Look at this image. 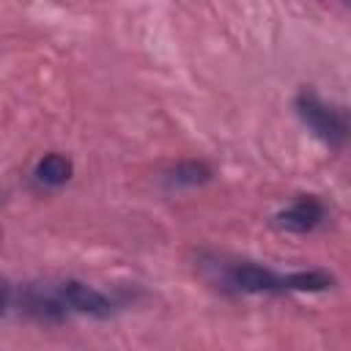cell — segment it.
<instances>
[{
  "instance_id": "cell-4",
  "label": "cell",
  "mask_w": 351,
  "mask_h": 351,
  "mask_svg": "<svg viewBox=\"0 0 351 351\" xmlns=\"http://www.w3.org/2000/svg\"><path fill=\"white\" fill-rule=\"evenodd\" d=\"M324 217H326L324 203L318 197H313V195H302L288 208H282L274 219L288 233H310L324 222Z\"/></svg>"
},
{
  "instance_id": "cell-5",
  "label": "cell",
  "mask_w": 351,
  "mask_h": 351,
  "mask_svg": "<svg viewBox=\"0 0 351 351\" xmlns=\"http://www.w3.org/2000/svg\"><path fill=\"white\" fill-rule=\"evenodd\" d=\"M71 173H74V165H71L69 156H63V154H47V156H41L36 162L33 181L38 186H44V189H58V186H63L71 178Z\"/></svg>"
},
{
  "instance_id": "cell-1",
  "label": "cell",
  "mask_w": 351,
  "mask_h": 351,
  "mask_svg": "<svg viewBox=\"0 0 351 351\" xmlns=\"http://www.w3.org/2000/svg\"><path fill=\"white\" fill-rule=\"evenodd\" d=\"M217 282L233 293H315L335 285V277L326 271H274L255 261H217Z\"/></svg>"
},
{
  "instance_id": "cell-2",
  "label": "cell",
  "mask_w": 351,
  "mask_h": 351,
  "mask_svg": "<svg viewBox=\"0 0 351 351\" xmlns=\"http://www.w3.org/2000/svg\"><path fill=\"white\" fill-rule=\"evenodd\" d=\"M25 304L33 315L47 321H60L69 315H90V318H107L112 315L115 304L107 293L99 288L80 282V280H47L33 282L25 291Z\"/></svg>"
},
{
  "instance_id": "cell-7",
  "label": "cell",
  "mask_w": 351,
  "mask_h": 351,
  "mask_svg": "<svg viewBox=\"0 0 351 351\" xmlns=\"http://www.w3.org/2000/svg\"><path fill=\"white\" fill-rule=\"evenodd\" d=\"M8 304H11V288L0 280V315L8 310Z\"/></svg>"
},
{
  "instance_id": "cell-3",
  "label": "cell",
  "mask_w": 351,
  "mask_h": 351,
  "mask_svg": "<svg viewBox=\"0 0 351 351\" xmlns=\"http://www.w3.org/2000/svg\"><path fill=\"white\" fill-rule=\"evenodd\" d=\"M296 115L299 121L321 140L326 143L329 148H340L346 143V134H348V123H346V112L329 101H324L315 90H299L296 101Z\"/></svg>"
},
{
  "instance_id": "cell-6",
  "label": "cell",
  "mask_w": 351,
  "mask_h": 351,
  "mask_svg": "<svg viewBox=\"0 0 351 351\" xmlns=\"http://www.w3.org/2000/svg\"><path fill=\"white\" fill-rule=\"evenodd\" d=\"M208 176H211V170L203 165V162H184V165H178L176 170H173V184L176 186H181V184H186V186H195V184H203V181H208Z\"/></svg>"
}]
</instances>
